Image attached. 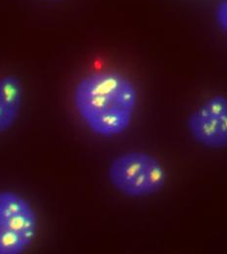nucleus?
<instances>
[{
	"instance_id": "obj_3",
	"label": "nucleus",
	"mask_w": 227,
	"mask_h": 254,
	"mask_svg": "<svg viewBox=\"0 0 227 254\" xmlns=\"http://www.w3.org/2000/svg\"><path fill=\"white\" fill-rule=\"evenodd\" d=\"M38 217L21 193L0 190V254H22L33 245Z\"/></svg>"
},
{
	"instance_id": "obj_2",
	"label": "nucleus",
	"mask_w": 227,
	"mask_h": 254,
	"mask_svg": "<svg viewBox=\"0 0 227 254\" xmlns=\"http://www.w3.org/2000/svg\"><path fill=\"white\" fill-rule=\"evenodd\" d=\"M108 178L114 189L122 194L146 197L162 190L166 182V172L162 162L145 152H129L112 160Z\"/></svg>"
},
{
	"instance_id": "obj_5",
	"label": "nucleus",
	"mask_w": 227,
	"mask_h": 254,
	"mask_svg": "<svg viewBox=\"0 0 227 254\" xmlns=\"http://www.w3.org/2000/svg\"><path fill=\"white\" fill-rule=\"evenodd\" d=\"M24 97V84L17 75L7 74L0 78V135L16 124Z\"/></svg>"
},
{
	"instance_id": "obj_6",
	"label": "nucleus",
	"mask_w": 227,
	"mask_h": 254,
	"mask_svg": "<svg viewBox=\"0 0 227 254\" xmlns=\"http://www.w3.org/2000/svg\"><path fill=\"white\" fill-rule=\"evenodd\" d=\"M216 21L220 29L227 34V0H222L216 9Z\"/></svg>"
},
{
	"instance_id": "obj_4",
	"label": "nucleus",
	"mask_w": 227,
	"mask_h": 254,
	"mask_svg": "<svg viewBox=\"0 0 227 254\" xmlns=\"http://www.w3.org/2000/svg\"><path fill=\"white\" fill-rule=\"evenodd\" d=\"M189 134L201 146L227 148V96L217 94L203 102L187 121Z\"/></svg>"
},
{
	"instance_id": "obj_1",
	"label": "nucleus",
	"mask_w": 227,
	"mask_h": 254,
	"mask_svg": "<svg viewBox=\"0 0 227 254\" xmlns=\"http://www.w3.org/2000/svg\"><path fill=\"white\" fill-rule=\"evenodd\" d=\"M73 105L93 134L113 138L131 126L138 105V91L130 77L120 71L95 70L76 82Z\"/></svg>"
},
{
	"instance_id": "obj_7",
	"label": "nucleus",
	"mask_w": 227,
	"mask_h": 254,
	"mask_svg": "<svg viewBox=\"0 0 227 254\" xmlns=\"http://www.w3.org/2000/svg\"><path fill=\"white\" fill-rule=\"evenodd\" d=\"M40 1L47 2V3H56V2H60V1H62V0H40Z\"/></svg>"
}]
</instances>
